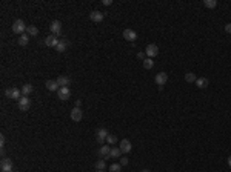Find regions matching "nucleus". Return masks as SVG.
I'll list each match as a JSON object with an SVG mask.
<instances>
[{
	"label": "nucleus",
	"mask_w": 231,
	"mask_h": 172,
	"mask_svg": "<svg viewBox=\"0 0 231 172\" xmlns=\"http://www.w3.org/2000/svg\"><path fill=\"white\" fill-rule=\"evenodd\" d=\"M68 45H70V42H68L66 38H62V40H59V43H57V46H55V51H57V52H65L66 48H68Z\"/></svg>",
	"instance_id": "nucleus-13"
},
{
	"label": "nucleus",
	"mask_w": 231,
	"mask_h": 172,
	"mask_svg": "<svg viewBox=\"0 0 231 172\" xmlns=\"http://www.w3.org/2000/svg\"><path fill=\"white\" fill-rule=\"evenodd\" d=\"M120 154H122L120 148H111V151H109V157H111V158H119V157H120Z\"/></svg>",
	"instance_id": "nucleus-23"
},
{
	"label": "nucleus",
	"mask_w": 231,
	"mask_h": 172,
	"mask_svg": "<svg viewBox=\"0 0 231 172\" xmlns=\"http://www.w3.org/2000/svg\"><path fill=\"white\" fill-rule=\"evenodd\" d=\"M109 172H122V165L120 163H113L109 166Z\"/></svg>",
	"instance_id": "nucleus-28"
},
{
	"label": "nucleus",
	"mask_w": 231,
	"mask_h": 172,
	"mask_svg": "<svg viewBox=\"0 0 231 172\" xmlns=\"http://www.w3.org/2000/svg\"><path fill=\"white\" fill-rule=\"evenodd\" d=\"M17 42H18V45H20V46H26V45H28V42H29V36L25 32V34H22V36L18 37Z\"/></svg>",
	"instance_id": "nucleus-21"
},
{
	"label": "nucleus",
	"mask_w": 231,
	"mask_h": 172,
	"mask_svg": "<svg viewBox=\"0 0 231 172\" xmlns=\"http://www.w3.org/2000/svg\"><path fill=\"white\" fill-rule=\"evenodd\" d=\"M26 34H28L29 37H36L37 34H39V29H37L34 25H28V28H26Z\"/></svg>",
	"instance_id": "nucleus-20"
},
{
	"label": "nucleus",
	"mask_w": 231,
	"mask_h": 172,
	"mask_svg": "<svg viewBox=\"0 0 231 172\" xmlns=\"http://www.w3.org/2000/svg\"><path fill=\"white\" fill-rule=\"evenodd\" d=\"M203 6H205V8L213 9V8L217 6V2H216V0H203Z\"/></svg>",
	"instance_id": "nucleus-26"
},
{
	"label": "nucleus",
	"mask_w": 231,
	"mask_h": 172,
	"mask_svg": "<svg viewBox=\"0 0 231 172\" xmlns=\"http://www.w3.org/2000/svg\"><path fill=\"white\" fill-rule=\"evenodd\" d=\"M145 54H146V56H148L150 58L156 57V56L159 54V48H157V45H154V43L148 45V46L145 48Z\"/></svg>",
	"instance_id": "nucleus-4"
},
{
	"label": "nucleus",
	"mask_w": 231,
	"mask_h": 172,
	"mask_svg": "<svg viewBox=\"0 0 231 172\" xmlns=\"http://www.w3.org/2000/svg\"><path fill=\"white\" fill-rule=\"evenodd\" d=\"M33 91H34V86H33V85H29V83H26V85H23V86H22V94H23L25 97H28L31 92H33Z\"/></svg>",
	"instance_id": "nucleus-19"
},
{
	"label": "nucleus",
	"mask_w": 231,
	"mask_h": 172,
	"mask_svg": "<svg viewBox=\"0 0 231 172\" xmlns=\"http://www.w3.org/2000/svg\"><path fill=\"white\" fill-rule=\"evenodd\" d=\"M5 94H6L8 98H13V100H17V101L22 98V97H23L22 91H20L18 88H9V89H6V91H5Z\"/></svg>",
	"instance_id": "nucleus-2"
},
{
	"label": "nucleus",
	"mask_w": 231,
	"mask_h": 172,
	"mask_svg": "<svg viewBox=\"0 0 231 172\" xmlns=\"http://www.w3.org/2000/svg\"><path fill=\"white\" fill-rule=\"evenodd\" d=\"M153 66H154V61H153V58H145L143 60V68L145 69H153Z\"/></svg>",
	"instance_id": "nucleus-25"
},
{
	"label": "nucleus",
	"mask_w": 231,
	"mask_h": 172,
	"mask_svg": "<svg viewBox=\"0 0 231 172\" xmlns=\"http://www.w3.org/2000/svg\"><path fill=\"white\" fill-rule=\"evenodd\" d=\"M105 168H107V163H105L103 158L96 161V169H97V171H105Z\"/></svg>",
	"instance_id": "nucleus-24"
},
{
	"label": "nucleus",
	"mask_w": 231,
	"mask_h": 172,
	"mask_svg": "<svg viewBox=\"0 0 231 172\" xmlns=\"http://www.w3.org/2000/svg\"><path fill=\"white\" fill-rule=\"evenodd\" d=\"M109 151H111V148H108V146H100V148H99V151H97V154L103 158V157L109 155Z\"/></svg>",
	"instance_id": "nucleus-22"
},
{
	"label": "nucleus",
	"mask_w": 231,
	"mask_h": 172,
	"mask_svg": "<svg viewBox=\"0 0 231 172\" xmlns=\"http://www.w3.org/2000/svg\"><path fill=\"white\" fill-rule=\"evenodd\" d=\"M102 3H103V5H105V6H109V5H111V3H113V2H111V0H103V2H102Z\"/></svg>",
	"instance_id": "nucleus-33"
},
{
	"label": "nucleus",
	"mask_w": 231,
	"mask_h": 172,
	"mask_svg": "<svg viewBox=\"0 0 231 172\" xmlns=\"http://www.w3.org/2000/svg\"><path fill=\"white\" fill-rule=\"evenodd\" d=\"M107 141L109 143V145H116V143H117V137H116V135H113V134H109L107 137Z\"/></svg>",
	"instance_id": "nucleus-29"
},
{
	"label": "nucleus",
	"mask_w": 231,
	"mask_h": 172,
	"mask_svg": "<svg viewBox=\"0 0 231 172\" xmlns=\"http://www.w3.org/2000/svg\"><path fill=\"white\" fill-rule=\"evenodd\" d=\"M57 43H59V38L55 37L54 34L48 36L46 40H45V45H46V46H50V48H55V46H57Z\"/></svg>",
	"instance_id": "nucleus-16"
},
{
	"label": "nucleus",
	"mask_w": 231,
	"mask_h": 172,
	"mask_svg": "<svg viewBox=\"0 0 231 172\" xmlns=\"http://www.w3.org/2000/svg\"><path fill=\"white\" fill-rule=\"evenodd\" d=\"M185 80H186L188 83H194L196 80H197V77H196L194 72H186V74H185Z\"/></svg>",
	"instance_id": "nucleus-27"
},
{
	"label": "nucleus",
	"mask_w": 231,
	"mask_h": 172,
	"mask_svg": "<svg viewBox=\"0 0 231 172\" xmlns=\"http://www.w3.org/2000/svg\"><path fill=\"white\" fill-rule=\"evenodd\" d=\"M120 151L123 154H128V152H131V148H133V145H131V141L128 140V138H123L122 141H120Z\"/></svg>",
	"instance_id": "nucleus-9"
},
{
	"label": "nucleus",
	"mask_w": 231,
	"mask_h": 172,
	"mask_svg": "<svg viewBox=\"0 0 231 172\" xmlns=\"http://www.w3.org/2000/svg\"><path fill=\"white\" fill-rule=\"evenodd\" d=\"M11 172H14V171H11Z\"/></svg>",
	"instance_id": "nucleus-39"
},
{
	"label": "nucleus",
	"mask_w": 231,
	"mask_h": 172,
	"mask_svg": "<svg viewBox=\"0 0 231 172\" xmlns=\"http://www.w3.org/2000/svg\"><path fill=\"white\" fill-rule=\"evenodd\" d=\"M108 131L105 129V128H100V129H97V132H96V140L99 141V143H103L105 140H107L108 137Z\"/></svg>",
	"instance_id": "nucleus-8"
},
{
	"label": "nucleus",
	"mask_w": 231,
	"mask_h": 172,
	"mask_svg": "<svg viewBox=\"0 0 231 172\" xmlns=\"http://www.w3.org/2000/svg\"><path fill=\"white\" fill-rule=\"evenodd\" d=\"M57 94H59V98L60 100H68L70 97H71V91H70V88H60L59 91H57Z\"/></svg>",
	"instance_id": "nucleus-12"
},
{
	"label": "nucleus",
	"mask_w": 231,
	"mask_h": 172,
	"mask_svg": "<svg viewBox=\"0 0 231 172\" xmlns=\"http://www.w3.org/2000/svg\"><path fill=\"white\" fill-rule=\"evenodd\" d=\"M3 146H5V135H0V148L3 149Z\"/></svg>",
	"instance_id": "nucleus-31"
},
{
	"label": "nucleus",
	"mask_w": 231,
	"mask_h": 172,
	"mask_svg": "<svg viewBox=\"0 0 231 172\" xmlns=\"http://www.w3.org/2000/svg\"><path fill=\"white\" fill-rule=\"evenodd\" d=\"M46 89H48V91H59L60 88H59L57 80H48V81H46Z\"/></svg>",
	"instance_id": "nucleus-18"
},
{
	"label": "nucleus",
	"mask_w": 231,
	"mask_h": 172,
	"mask_svg": "<svg viewBox=\"0 0 231 172\" xmlns=\"http://www.w3.org/2000/svg\"><path fill=\"white\" fill-rule=\"evenodd\" d=\"M128 163H129V158L128 157H120V165L122 166H126Z\"/></svg>",
	"instance_id": "nucleus-30"
},
{
	"label": "nucleus",
	"mask_w": 231,
	"mask_h": 172,
	"mask_svg": "<svg viewBox=\"0 0 231 172\" xmlns=\"http://www.w3.org/2000/svg\"><path fill=\"white\" fill-rule=\"evenodd\" d=\"M29 106H31V100H29L28 97L23 96L18 100V109H20V111H28Z\"/></svg>",
	"instance_id": "nucleus-6"
},
{
	"label": "nucleus",
	"mask_w": 231,
	"mask_h": 172,
	"mask_svg": "<svg viewBox=\"0 0 231 172\" xmlns=\"http://www.w3.org/2000/svg\"><path fill=\"white\" fill-rule=\"evenodd\" d=\"M80 105H82V101H80V100H77V101H76V108H80Z\"/></svg>",
	"instance_id": "nucleus-35"
},
{
	"label": "nucleus",
	"mask_w": 231,
	"mask_h": 172,
	"mask_svg": "<svg viewBox=\"0 0 231 172\" xmlns=\"http://www.w3.org/2000/svg\"><path fill=\"white\" fill-rule=\"evenodd\" d=\"M142 172H151V171H150V169H143Z\"/></svg>",
	"instance_id": "nucleus-37"
},
{
	"label": "nucleus",
	"mask_w": 231,
	"mask_h": 172,
	"mask_svg": "<svg viewBox=\"0 0 231 172\" xmlns=\"http://www.w3.org/2000/svg\"><path fill=\"white\" fill-rule=\"evenodd\" d=\"M26 25H25V22L22 19H18V20H16L14 23H13V32L14 34H18V36H22V34H25L26 32Z\"/></svg>",
	"instance_id": "nucleus-1"
},
{
	"label": "nucleus",
	"mask_w": 231,
	"mask_h": 172,
	"mask_svg": "<svg viewBox=\"0 0 231 172\" xmlns=\"http://www.w3.org/2000/svg\"><path fill=\"white\" fill-rule=\"evenodd\" d=\"M228 166H230V168H231V155H230V157H228Z\"/></svg>",
	"instance_id": "nucleus-36"
},
{
	"label": "nucleus",
	"mask_w": 231,
	"mask_h": 172,
	"mask_svg": "<svg viewBox=\"0 0 231 172\" xmlns=\"http://www.w3.org/2000/svg\"><path fill=\"white\" fill-rule=\"evenodd\" d=\"M82 118H83V111H82L80 108H74V109H71V120L72 121L79 123Z\"/></svg>",
	"instance_id": "nucleus-5"
},
{
	"label": "nucleus",
	"mask_w": 231,
	"mask_h": 172,
	"mask_svg": "<svg viewBox=\"0 0 231 172\" xmlns=\"http://www.w3.org/2000/svg\"><path fill=\"white\" fill-rule=\"evenodd\" d=\"M0 169H2V172H11L13 171V161L9 158H3L0 161Z\"/></svg>",
	"instance_id": "nucleus-7"
},
{
	"label": "nucleus",
	"mask_w": 231,
	"mask_h": 172,
	"mask_svg": "<svg viewBox=\"0 0 231 172\" xmlns=\"http://www.w3.org/2000/svg\"><path fill=\"white\" fill-rule=\"evenodd\" d=\"M208 83H210V81H208L207 77H199V78L196 80V86L200 88V89H205V88L208 86Z\"/></svg>",
	"instance_id": "nucleus-17"
},
{
	"label": "nucleus",
	"mask_w": 231,
	"mask_h": 172,
	"mask_svg": "<svg viewBox=\"0 0 231 172\" xmlns=\"http://www.w3.org/2000/svg\"><path fill=\"white\" fill-rule=\"evenodd\" d=\"M50 29H51V34H54L55 37H60V32H62V23L59 20H54L50 25Z\"/></svg>",
	"instance_id": "nucleus-3"
},
{
	"label": "nucleus",
	"mask_w": 231,
	"mask_h": 172,
	"mask_svg": "<svg viewBox=\"0 0 231 172\" xmlns=\"http://www.w3.org/2000/svg\"><path fill=\"white\" fill-rule=\"evenodd\" d=\"M57 83H59V86L60 88H68L70 86V83H71V78L66 76H60L57 78Z\"/></svg>",
	"instance_id": "nucleus-15"
},
{
	"label": "nucleus",
	"mask_w": 231,
	"mask_h": 172,
	"mask_svg": "<svg viewBox=\"0 0 231 172\" xmlns=\"http://www.w3.org/2000/svg\"><path fill=\"white\" fill-rule=\"evenodd\" d=\"M89 19L92 20V22H96V23H100L102 20H103V12H100V11H91L89 12Z\"/></svg>",
	"instance_id": "nucleus-11"
},
{
	"label": "nucleus",
	"mask_w": 231,
	"mask_h": 172,
	"mask_svg": "<svg viewBox=\"0 0 231 172\" xmlns=\"http://www.w3.org/2000/svg\"><path fill=\"white\" fill-rule=\"evenodd\" d=\"M97 172H105V171H97Z\"/></svg>",
	"instance_id": "nucleus-38"
},
{
	"label": "nucleus",
	"mask_w": 231,
	"mask_h": 172,
	"mask_svg": "<svg viewBox=\"0 0 231 172\" xmlns=\"http://www.w3.org/2000/svg\"><path fill=\"white\" fill-rule=\"evenodd\" d=\"M123 37H125V40H128V42H136L137 34H136V31H133V29H125Z\"/></svg>",
	"instance_id": "nucleus-14"
},
{
	"label": "nucleus",
	"mask_w": 231,
	"mask_h": 172,
	"mask_svg": "<svg viewBox=\"0 0 231 172\" xmlns=\"http://www.w3.org/2000/svg\"><path fill=\"white\" fill-rule=\"evenodd\" d=\"M137 58H140V60H145V54H143V52H139V54H137Z\"/></svg>",
	"instance_id": "nucleus-34"
},
{
	"label": "nucleus",
	"mask_w": 231,
	"mask_h": 172,
	"mask_svg": "<svg viewBox=\"0 0 231 172\" xmlns=\"http://www.w3.org/2000/svg\"><path fill=\"white\" fill-rule=\"evenodd\" d=\"M225 31H227L228 34H231V23H227V25H225Z\"/></svg>",
	"instance_id": "nucleus-32"
},
{
	"label": "nucleus",
	"mask_w": 231,
	"mask_h": 172,
	"mask_svg": "<svg viewBox=\"0 0 231 172\" xmlns=\"http://www.w3.org/2000/svg\"><path fill=\"white\" fill-rule=\"evenodd\" d=\"M154 81H156L159 86H163V85L168 81V74H166V72H159L157 76L154 77Z\"/></svg>",
	"instance_id": "nucleus-10"
}]
</instances>
